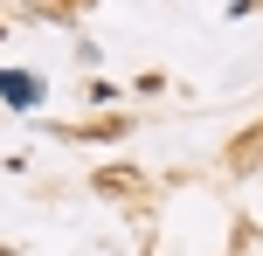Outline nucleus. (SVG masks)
<instances>
[{"mask_svg": "<svg viewBox=\"0 0 263 256\" xmlns=\"http://www.w3.org/2000/svg\"><path fill=\"white\" fill-rule=\"evenodd\" d=\"M97 194H139V166H104L97 173Z\"/></svg>", "mask_w": 263, "mask_h": 256, "instance_id": "obj_1", "label": "nucleus"}, {"mask_svg": "<svg viewBox=\"0 0 263 256\" xmlns=\"http://www.w3.org/2000/svg\"><path fill=\"white\" fill-rule=\"evenodd\" d=\"M118 132H132V118H90V125H69V139H118Z\"/></svg>", "mask_w": 263, "mask_h": 256, "instance_id": "obj_2", "label": "nucleus"}, {"mask_svg": "<svg viewBox=\"0 0 263 256\" xmlns=\"http://www.w3.org/2000/svg\"><path fill=\"white\" fill-rule=\"evenodd\" d=\"M0 90H7L14 104H35V97H42V83H35V76H14V69H7V76H0Z\"/></svg>", "mask_w": 263, "mask_h": 256, "instance_id": "obj_3", "label": "nucleus"}, {"mask_svg": "<svg viewBox=\"0 0 263 256\" xmlns=\"http://www.w3.org/2000/svg\"><path fill=\"white\" fill-rule=\"evenodd\" d=\"M49 7H63V14H83V7H90V0H49Z\"/></svg>", "mask_w": 263, "mask_h": 256, "instance_id": "obj_4", "label": "nucleus"}]
</instances>
